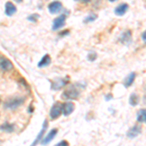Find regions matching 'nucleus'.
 <instances>
[{
  "instance_id": "nucleus-1",
  "label": "nucleus",
  "mask_w": 146,
  "mask_h": 146,
  "mask_svg": "<svg viewBox=\"0 0 146 146\" xmlns=\"http://www.w3.org/2000/svg\"><path fill=\"white\" fill-rule=\"evenodd\" d=\"M77 86L78 85H73L69 89L64 91V93L62 94V98L64 100H77L80 95V89L77 88Z\"/></svg>"
},
{
  "instance_id": "nucleus-2",
  "label": "nucleus",
  "mask_w": 146,
  "mask_h": 146,
  "mask_svg": "<svg viewBox=\"0 0 146 146\" xmlns=\"http://www.w3.org/2000/svg\"><path fill=\"white\" fill-rule=\"evenodd\" d=\"M25 102V98H13L11 100H8L4 103V106L7 109H16L19 106L23 104Z\"/></svg>"
},
{
  "instance_id": "nucleus-3",
  "label": "nucleus",
  "mask_w": 146,
  "mask_h": 146,
  "mask_svg": "<svg viewBox=\"0 0 146 146\" xmlns=\"http://www.w3.org/2000/svg\"><path fill=\"white\" fill-rule=\"evenodd\" d=\"M62 111V104H60V102H56L52 106L50 110V117L52 119H56L60 116Z\"/></svg>"
},
{
  "instance_id": "nucleus-4",
  "label": "nucleus",
  "mask_w": 146,
  "mask_h": 146,
  "mask_svg": "<svg viewBox=\"0 0 146 146\" xmlns=\"http://www.w3.org/2000/svg\"><path fill=\"white\" fill-rule=\"evenodd\" d=\"M14 65L8 58H0V69L1 70H4V71H10V70L13 69Z\"/></svg>"
},
{
  "instance_id": "nucleus-5",
  "label": "nucleus",
  "mask_w": 146,
  "mask_h": 146,
  "mask_svg": "<svg viewBox=\"0 0 146 146\" xmlns=\"http://www.w3.org/2000/svg\"><path fill=\"white\" fill-rule=\"evenodd\" d=\"M65 19H66V16H64V15H60V17L55 19L53 23V27H52L53 30H58V29H60V27H62L65 23Z\"/></svg>"
},
{
  "instance_id": "nucleus-6",
  "label": "nucleus",
  "mask_w": 146,
  "mask_h": 146,
  "mask_svg": "<svg viewBox=\"0 0 146 146\" xmlns=\"http://www.w3.org/2000/svg\"><path fill=\"white\" fill-rule=\"evenodd\" d=\"M67 83V79H63V78H58L55 81H53L52 83V90H60L63 87L66 85Z\"/></svg>"
},
{
  "instance_id": "nucleus-7",
  "label": "nucleus",
  "mask_w": 146,
  "mask_h": 146,
  "mask_svg": "<svg viewBox=\"0 0 146 146\" xmlns=\"http://www.w3.org/2000/svg\"><path fill=\"white\" fill-rule=\"evenodd\" d=\"M62 8V4L60 1H54L51 4H49L48 10L51 14H56L58 13Z\"/></svg>"
},
{
  "instance_id": "nucleus-8",
  "label": "nucleus",
  "mask_w": 146,
  "mask_h": 146,
  "mask_svg": "<svg viewBox=\"0 0 146 146\" xmlns=\"http://www.w3.org/2000/svg\"><path fill=\"white\" fill-rule=\"evenodd\" d=\"M120 42L125 44V45L131 43V30H126V31H124L123 33L121 34V36H120Z\"/></svg>"
},
{
  "instance_id": "nucleus-9",
  "label": "nucleus",
  "mask_w": 146,
  "mask_h": 146,
  "mask_svg": "<svg viewBox=\"0 0 146 146\" xmlns=\"http://www.w3.org/2000/svg\"><path fill=\"white\" fill-rule=\"evenodd\" d=\"M74 108H75L74 103L66 102V103H64V104L62 105V113L63 115H64V116H68V115H70L73 112Z\"/></svg>"
},
{
  "instance_id": "nucleus-10",
  "label": "nucleus",
  "mask_w": 146,
  "mask_h": 146,
  "mask_svg": "<svg viewBox=\"0 0 146 146\" xmlns=\"http://www.w3.org/2000/svg\"><path fill=\"white\" fill-rule=\"evenodd\" d=\"M141 133V128L139 126H133V128L129 129V131L127 133V136L129 138H135L138 135H140Z\"/></svg>"
},
{
  "instance_id": "nucleus-11",
  "label": "nucleus",
  "mask_w": 146,
  "mask_h": 146,
  "mask_svg": "<svg viewBox=\"0 0 146 146\" xmlns=\"http://www.w3.org/2000/svg\"><path fill=\"white\" fill-rule=\"evenodd\" d=\"M129 9V5L126 3H123V4H120L119 6H117L116 8H115V14H116L117 16H124L125 14L127 13V11H128Z\"/></svg>"
},
{
  "instance_id": "nucleus-12",
  "label": "nucleus",
  "mask_w": 146,
  "mask_h": 146,
  "mask_svg": "<svg viewBox=\"0 0 146 146\" xmlns=\"http://www.w3.org/2000/svg\"><path fill=\"white\" fill-rule=\"evenodd\" d=\"M56 133H58V129H53L50 131V133H48V135H47L46 137L41 141V144L45 145V144H48L49 142H51V141L54 139V137H55V136L56 135Z\"/></svg>"
},
{
  "instance_id": "nucleus-13",
  "label": "nucleus",
  "mask_w": 146,
  "mask_h": 146,
  "mask_svg": "<svg viewBox=\"0 0 146 146\" xmlns=\"http://www.w3.org/2000/svg\"><path fill=\"white\" fill-rule=\"evenodd\" d=\"M135 76H136V74L135 72H131V73H129V75H127V77L125 78V81H124V86L126 87V88L131 87L133 82H135Z\"/></svg>"
},
{
  "instance_id": "nucleus-14",
  "label": "nucleus",
  "mask_w": 146,
  "mask_h": 146,
  "mask_svg": "<svg viewBox=\"0 0 146 146\" xmlns=\"http://www.w3.org/2000/svg\"><path fill=\"white\" fill-rule=\"evenodd\" d=\"M17 12V8L12 2H7L5 5V14L7 16H13Z\"/></svg>"
},
{
  "instance_id": "nucleus-15",
  "label": "nucleus",
  "mask_w": 146,
  "mask_h": 146,
  "mask_svg": "<svg viewBox=\"0 0 146 146\" xmlns=\"http://www.w3.org/2000/svg\"><path fill=\"white\" fill-rule=\"evenodd\" d=\"M47 127H48V123H47V121L45 120L44 121V123H43V127H42V129H41V131H40V133H39V135H37V137H36V139H35V141L33 143H32V145H36L37 143L39 142L40 140H41V138L43 137V135H44V133L46 131V129H47Z\"/></svg>"
},
{
  "instance_id": "nucleus-16",
  "label": "nucleus",
  "mask_w": 146,
  "mask_h": 146,
  "mask_svg": "<svg viewBox=\"0 0 146 146\" xmlns=\"http://www.w3.org/2000/svg\"><path fill=\"white\" fill-rule=\"evenodd\" d=\"M51 63V56L49 55H45L41 58V60L38 62V67H44L47 66Z\"/></svg>"
},
{
  "instance_id": "nucleus-17",
  "label": "nucleus",
  "mask_w": 146,
  "mask_h": 146,
  "mask_svg": "<svg viewBox=\"0 0 146 146\" xmlns=\"http://www.w3.org/2000/svg\"><path fill=\"white\" fill-rule=\"evenodd\" d=\"M136 119L139 123H145L146 122V111L145 109H140L136 114Z\"/></svg>"
},
{
  "instance_id": "nucleus-18",
  "label": "nucleus",
  "mask_w": 146,
  "mask_h": 146,
  "mask_svg": "<svg viewBox=\"0 0 146 146\" xmlns=\"http://www.w3.org/2000/svg\"><path fill=\"white\" fill-rule=\"evenodd\" d=\"M129 102L131 106H135V105H137L138 102H139V96L136 95V94H131V96H129Z\"/></svg>"
},
{
  "instance_id": "nucleus-19",
  "label": "nucleus",
  "mask_w": 146,
  "mask_h": 146,
  "mask_svg": "<svg viewBox=\"0 0 146 146\" xmlns=\"http://www.w3.org/2000/svg\"><path fill=\"white\" fill-rule=\"evenodd\" d=\"M14 128H15L14 125H11L6 122V123H4L1 127H0V129H1V131H5L7 133H12V131H14Z\"/></svg>"
},
{
  "instance_id": "nucleus-20",
  "label": "nucleus",
  "mask_w": 146,
  "mask_h": 146,
  "mask_svg": "<svg viewBox=\"0 0 146 146\" xmlns=\"http://www.w3.org/2000/svg\"><path fill=\"white\" fill-rule=\"evenodd\" d=\"M96 19H98V16H96V14H94V13H91V14H89V15L84 19V23H92V22H94V21H96Z\"/></svg>"
},
{
  "instance_id": "nucleus-21",
  "label": "nucleus",
  "mask_w": 146,
  "mask_h": 146,
  "mask_svg": "<svg viewBox=\"0 0 146 146\" xmlns=\"http://www.w3.org/2000/svg\"><path fill=\"white\" fill-rule=\"evenodd\" d=\"M96 58V54L95 52H90L88 55V60H90L91 62H94Z\"/></svg>"
},
{
  "instance_id": "nucleus-22",
  "label": "nucleus",
  "mask_w": 146,
  "mask_h": 146,
  "mask_svg": "<svg viewBox=\"0 0 146 146\" xmlns=\"http://www.w3.org/2000/svg\"><path fill=\"white\" fill-rule=\"evenodd\" d=\"M38 19H39V15H37V14H34V15L29 16V17L27 18V20L30 21V22H36Z\"/></svg>"
},
{
  "instance_id": "nucleus-23",
  "label": "nucleus",
  "mask_w": 146,
  "mask_h": 146,
  "mask_svg": "<svg viewBox=\"0 0 146 146\" xmlns=\"http://www.w3.org/2000/svg\"><path fill=\"white\" fill-rule=\"evenodd\" d=\"M58 146H60V145H68V142H67V141H65V140H62V141H60V142H58Z\"/></svg>"
},
{
  "instance_id": "nucleus-24",
  "label": "nucleus",
  "mask_w": 146,
  "mask_h": 146,
  "mask_svg": "<svg viewBox=\"0 0 146 146\" xmlns=\"http://www.w3.org/2000/svg\"><path fill=\"white\" fill-rule=\"evenodd\" d=\"M141 38L143 39V42H144V43H145V41H146V40H145V31L143 32L142 35H141Z\"/></svg>"
},
{
  "instance_id": "nucleus-25",
  "label": "nucleus",
  "mask_w": 146,
  "mask_h": 146,
  "mask_svg": "<svg viewBox=\"0 0 146 146\" xmlns=\"http://www.w3.org/2000/svg\"><path fill=\"white\" fill-rule=\"evenodd\" d=\"M110 98H112V96L111 95L106 96V100H110Z\"/></svg>"
},
{
  "instance_id": "nucleus-26",
  "label": "nucleus",
  "mask_w": 146,
  "mask_h": 146,
  "mask_svg": "<svg viewBox=\"0 0 146 146\" xmlns=\"http://www.w3.org/2000/svg\"><path fill=\"white\" fill-rule=\"evenodd\" d=\"M83 1H84V2H91L92 0H83Z\"/></svg>"
},
{
  "instance_id": "nucleus-27",
  "label": "nucleus",
  "mask_w": 146,
  "mask_h": 146,
  "mask_svg": "<svg viewBox=\"0 0 146 146\" xmlns=\"http://www.w3.org/2000/svg\"><path fill=\"white\" fill-rule=\"evenodd\" d=\"M108 1H110V2H115V1H117V0H108Z\"/></svg>"
},
{
  "instance_id": "nucleus-28",
  "label": "nucleus",
  "mask_w": 146,
  "mask_h": 146,
  "mask_svg": "<svg viewBox=\"0 0 146 146\" xmlns=\"http://www.w3.org/2000/svg\"><path fill=\"white\" fill-rule=\"evenodd\" d=\"M16 1H17V2H19V3H20V2H22L23 0H16Z\"/></svg>"
}]
</instances>
